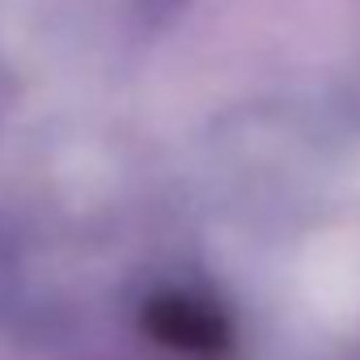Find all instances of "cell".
<instances>
[{"instance_id":"cell-1","label":"cell","mask_w":360,"mask_h":360,"mask_svg":"<svg viewBox=\"0 0 360 360\" xmlns=\"http://www.w3.org/2000/svg\"><path fill=\"white\" fill-rule=\"evenodd\" d=\"M148 330L178 352H191V356H217L229 343L225 318L212 305H200L191 297H161L148 305Z\"/></svg>"}]
</instances>
